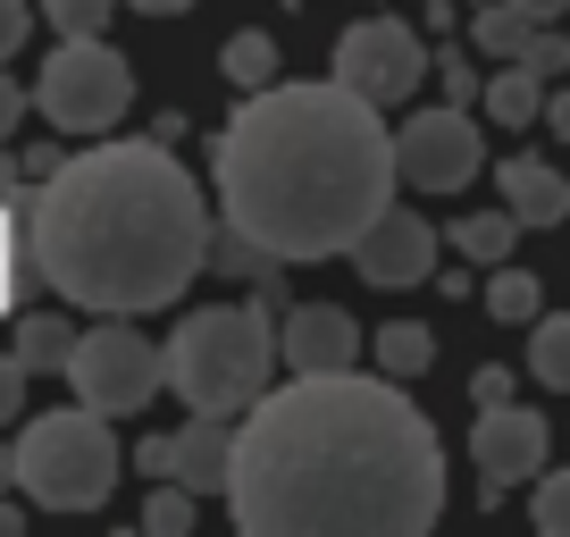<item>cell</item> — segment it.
I'll return each instance as SVG.
<instances>
[{
	"mask_svg": "<svg viewBox=\"0 0 570 537\" xmlns=\"http://www.w3.org/2000/svg\"><path fill=\"white\" fill-rule=\"evenodd\" d=\"M546 126H553V135L570 144V85H562V92H546Z\"/></svg>",
	"mask_w": 570,
	"mask_h": 537,
	"instance_id": "obj_35",
	"label": "cell"
},
{
	"mask_svg": "<svg viewBox=\"0 0 570 537\" xmlns=\"http://www.w3.org/2000/svg\"><path fill=\"white\" fill-rule=\"evenodd\" d=\"M344 261L361 268V277H370V286H428V277H436V227H428L420 211H377L370 218V235H361L353 252H344Z\"/></svg>",
	"mask_w": 570,
	"mask_h": 537,
	"instance_id": "obj_11",
	"label": "cell"
},
{
	"mask_svg": "<svg viewBox=\"0 0 570 537\" xmlns=\"http://www.w3.org/2000/svg\"><path fill=\"white\" fill-rule=\"evenodd\" d=\"M520 9H529V18H546V26H553V18H562V9H570V0H520Z\"/></svg>",
	"mask_w": 570,
	"mask_h": 537,
	"instance_id": "obj_38",
	"label": "cell"
},
{
	"mask_svg": "<svg viewBox=\"0 0 570 537\" xmlns=\"http://www.w3.org/2000/svg\"><path fill=\"white\" fill-rule=\"evenodd\" d=\"M135 101V68L109 51L101 35H59V51L35 76V109L59 135H109Z\"/></svg>",
	"mask_w": 570,
	"mask_h": 537,
	"instance_id": "obj_6",
	"label": "cell"
},
{
	"mask_svg": "<svg viewBox=\"0 0 570 537\" xmlns=\"http://www.w3.org/2000/svg\"><path fill=\"white\" fill-rule=\"evenodd\" d=\"M168 479H185L194 496H227V479H235V420L194 412L185 429H168Z\"/></svg>",
	"mask_w": 570,
	"mask_h": 537,
	"instance_id": "obj_13",
	"label": "cell"
},
{
	"mask_svg": "<svg viewBox=\"0 0 570 537\" xmlns=\"http://www.w3.org/2000/svg\"><path fill=\"white\" fill-rule=\"evenodd\" d=\"M26 529V512H18V504H0V537H18Z\"/></svg>",
	"mask_w": 570,
	"mask_h": 537,
	"instance_id": "obj_40",
	"label": "cell"
},
{
	"mask_svg": "<svg viewBox=\"0 0 570 537\" xmlns=\"http://www.w3.org/2000/svg\"><path fill=\"white\" fill-rule=\"evenodd\" d=\"M428 76H436V51H428V35L411 18H394V9H377V18H361V26L336 35V85H353L361 101H377V109L411 101Z\"/></svg>",
	"mask_w": 570,
	"mask_h": 537,
	"instance_id": "obj_8",
	"label": "cell"
},
{
	"mask_svg": "<svg viewBox=\"0 0 570 537\" xmlns=\"http://www.w3.org/2000/svg\"><path fill=\"white\" fill-rule=\"evenodd\" d=\"M9 353H18L26 361V370H59V378H68V353H76V328L68 320H59V311H26V320H18V344H9Z\"/></svg>",
	"mask_w": 570,
	"mask_h": 537,
	"instance_id": "obj_17",
	"label": "cell"
},
{
	"mask_svg": "<svg viewBox=\"0 0 570 537\" xmlns=\"http://www.w3.org/2000/svg\"><path fill=\"white\" fill-rule=\"evenodd\" d=\"M394 168H403V185H420V194H462L487 168V144H479V126H470V109L462 101L411 109V118L394 126Z\"/></svg>",
	"mask_w": 570,
	"mask_h": 537,
	"instance_id": "obj_9",
	"label": "cell"
},
{
	"mask_svg": "<svg viewBox=\"0 0 570 537\" xmlns=\"http://www.w3.org/2000/svg\"><path fill=\"white\" fill-rule=\"evenodd\" d=\"M495 194H503V211H512L520 227H562L570 218V177L553 160H537V152H512V160L495 168Z\"/></svg>",
	"mask_w": 570,
	"mask_h": 537,
	"instance_id": "obj_14",
	"label": "cell"
},
{
	"mask_svg": "<svg viewBox=\"0 0 570 537\" xmlns=\"http://www.w3.org/2000/svg\"><path fill=\"white\" fill-rule=\"evenodd\" d=\"M135 470H142V479H168V437H142V446H135Z\"/></svg>",
	"mask_w": 570,
	"mask_h": 537,
	"instance_id": "obj_31",
	"label": "cell"
},
{
	"mask_svg": "<svg viewBox=\"0 0 570 537\" xmlns=\"http://www.w3.org/2000/svg\"><path fill=\"white\" fill-rule=\"evenodd\" d=\"M436 85H445V101H462V109H479V101H487V76L470 68L462 42H453V51H436Z\"/></svg>",
	"mask_w": 570,
	"mask_h": 537,
	"instance_id": "obj_25",
	"label": "cell"
},
{
	"mask_svg": "<svg viewBox=\"0 0 570 537\" xmlns=\"http://www.w3.org/2000/svg\"><path fill=\"white\" fill-rule=\"evenodd\" d=\"M470 394H479V403H512V370H479Z\"/></svg>",
	"mask_w": 570,
	"mask_h": 537,
	"instance_id": "obj_32",
	"label": "cell"
},
{
	"mask_svg": "<svg viewBox=\"0 0 570 537\" xmlns=\"http://www.w3.org/2000/svg\"><path fill=\"white\" fill-rule=\"evenodd\" d=\"M479 109L495 126H537V118H546V76H537L529 59H503V68L487 76V101Z\"/></svg>",
	"mask_w": 570,
	"mask_h": 537,
	"instance_id": "obj_15",
	"label": "cell"
},
{
	"mask_svg": "<svg viewBox=\"0 0 570 537\" xmlns=\"http://www.w3.org/2000/svg\"><path fill=\"white\" fill-rule=\"evenodd\" d=\"M126 9H142V18H185V9H202V0H126Z\"/></svg>",
	"mask_w": 570,
	"mask_h": 537,
	"instance_id": "obj_36",
	"label": "cell"
},
{
	"mask_svg": "<svg viewBox=\"0 0 570 537\" xmlns=\"http://www.w3.org/2000/svg\"><path fill=\"white\" fill-rule=\"evenodd\" d=\"M462 26V0H428V35H453Z\"/></svg>",
	"mask_w": 570,
	"mask_h": 537,
	"instance_id": "obj_34",
	"label": "cell"
},
{
	"mask_svg": "<svg viewBox=\"0 0 570 537\" xmlns=\"http://www.w3.org/2000/svg\"><path fill=\"white\" fill-rule=\"evenodd\" d=\"M520 59H529V68H537V76H546V85H553V76L570 68V35H553V26H537V35H529V51H520Z\"/></svg>",
	"mask_w": 570,
	"mask_h": 537,
	"instance_id": "obj_28",
	"label": "cell"
},
{
	"mask_svg": "<svg viewBox=\"0 0 570 537\" xmlns=\"http://www.w3.org/2000/svg\"><path fill=\"white\" fill-rule=\"evenodd\" d=\"M194 487H185V479H151V504H142V529H151V537H185V529H194Z\"/></svg>",
	"mask_w": 570,
	"mask_h": 537,
	"instance_id": "obj_23",
	"label": "cell"
},
{
	"mask_svg": "<svg viewBox=\"0 0 570 537\" xmlns=\"http://www.w3.org/2000/svg\"><path fill=\"white\" fill-rule=\"evenodd\" d=\"M512 235H520L512 211H470V218H453V227H445V244L462 252V261L495 268V261H512Z\"/></svg>",
	"mask_w": 570,
	"mask_h": 537,
	"instance_id": "obj_18",
	"label": "cell"
},
{
	"mask_svg": "<svg viewBox=\"0 0 570 537\" xmlns=\"http://www.w3.org/2000/svg\"><path fill=\"white\" fill-rule=\"evenodd\" d=\"M109 9H118V0H42V18H51L59 35H109Z\"/></svg>",
	"mask_w": 570,
	"mask_h": 537,
	"instance_id": "obj_26",
	"label": "cell"
},
{
	"mask_svg": "<svg viewBox=\"0 0 570 537\" xmlns=\"http://www.w3.org/2000/svg\"><path fill=\"white\" fill-rule=\"evenodd\" d=\"M546 453H553L546 412H529V403H479V429H470V462H479L487 496H503V487H520L529 470H546Z\"/></svg>",
	"mask_w": 570,
	"mask_h": 537,
	"instance_id": "obj_10",
	"label": "cell"
},
{
	"mask_svg": "<svg viewBox=\"0 0 570 537\" xmlns=\"http://www.w3.org/2000/svg\"><path fill=\"white\" fill-rule=\"evenodd\" d=\"M26 378H35V370H26L18 353H0V429H18V420H26Z\"/></svg>",
	"mask_w": 570,
	"mask_h": 537,
	"instance_id": "obj_27",
	"label": "cell"
},
{
	"mask_svg": "<svg viewBox=\"0 0 570 537\" xmlns=\"http://www.w3.org/2000/svg\"><path fill=\"white\" fill-rule=\"evenodd\" d=\"M0 487H18V446H0Z\"/></svg>",
	"mask_w": 570,
	"mask_h": 537,
	"instance_id": "obj_39",
	"label": "cell"
},
{
	"mask_svg": "<svg viewBox=\"0 0 570 537\" xmlns=\"http://www.w3.org/2000/svg\"><path fill=\"white\" fill-rule=\"evenodd\" d=\"M18 487L42 512H92L118 487V437H109V412L92 403H68V412H35L18 437Z\"/></svg>",
	"mask_w": 570,
	"mask_h": 537,
	"instance_id": "obj_5",
	"label": "cell"
},
{
	"mask_svg": "<svg viewBox=\"0 0 570 537\" xmlns=\"http://www.w3.org/2000/svg\"><path fill=\"white\" fill-rule=\"evenodd\" d=\"M18 185H26V168H18V152H9V144H0V202H9V194H18Z\"/></svg>",
	"mask_w": 570,
	"mask_h": 537,
	"instance_id": "obj_37",
	"label": "cell"
},
{
	"mask_svg": "<svg viewBox=\"0 0 570 537\" xmlns=\"http://www.w3.org/2000/svg\"><path fill=\"white\" fill-rule=\"evenodd\" d=\"M487 311H495L503 328L546 320V286H537V268H503V261H495V277H487Z\"/></svg>",
	"mask_w": 570,
	"mask_h": 537,
	"instance_id": "obj_21",
	"label": "cell"
},
{
	"mask_svg": "<svg viewBox=\"0 0 570 537\" xmlns=\"http://www.w3.org/2000/svg\"><path fill=\"white\" fill-rule=\"evenodd\" d=\"M18 126H26V85H18L9 68H0V144H9Z\"/></svg>",
	"mask_w": 570,
	"mask_h": 537,
	"instance_id": "obj_30",
	"label": "cell"
},
{
	"mask_svg": "<svg viewBox=\"0 0 570 537\" xmlns=\"http://www.w3.org/2000/svg\"><path fill=\"white\" fill-rule=\"evenodd\" d=\"M529 520L546 537H570V470H546V479L529 487Z\"/></svg>",
	"mask_w": 570,
	"mask_h": 537,
	"instance_id": "obj_24",
	"label": "cell"
},
{
	"mask_svg": "<svg viewBox=\"0 0 570 537\" xmlns=\"http://www.w3.org/2000/svg\"><path fill=\"white\" fill-rule=\"evenodd\" d=\"M277 344H285V370H353L370 336H361V320L336 311V303H285Z\"/></svg>",
	"mask_w": 570,
	"mask_h": 537,
	"instance_id": "obj_12",
	"label": "cell"
},
{
	"mask_svg": "<svg viewBox=\"0 0 570 537\" xmlns=\"http://www.w3.org/2000/svg\"><path fill=\"white\" fill-rule=\"evenodd\" d=\"M370 344H377V370H386V378H403V387L428 370V361H436V328H420V320H394V328H377Z\"/></svg>",
	"mask_w": 570,
	"mask_h": 537,
	"instance_id": "obj_19",
	"label": "cell"
},
{
	"mask_svg": "<svg viewBox=\"0 0 570 537\" xmlns=\"http://www.w3.org/2000/svg\"><path fill=\"white\" fill-rule=\"evenodd\" d=\"M394 135L353 85H261L210 144L218 218L277 261H327L394 202Z\"/></svg>",
	"mask_w": 570,
	"mask_h": 537,
	"instance_id": "obj_2",
	"label": "cell"
},
{
	"mask_svg": "<svg viewBox=\"0 0 570 537\" xmlns=\"http://www.w3.org/2000/svg\"><path fill=\"white\" fill-rule=\"evenodd\" d=\"M529 370H537V387L570 394V311H546V320H529Z\"/></svg>",
	"mask_w": 570,
	"mask_h": 537,
	"instance_id": "obj_20",
	"label": "cell"
},
{
	"mask_svg": "<svg viewBox=\"0 0 570 537\" xmlns=\"http://www.w3.org/2000/svg\"><path fill=\"white\" fill-rule=\"evenodd\" d=\"M277 42L268 35H227V51H218V76H227L235 92H261V85H277Z\"/></svg>",
	"mask_w": 570,
	"mask_h": 537,
	"instance_id": "obj_22",
	"label": "cell"
},
{
	"mask_svg": "<svg viewBox=\"0 0 570 537\" xmlns=\"http://www.w3.org/2000/svg\"><path fill=\"white\" fill-rule=\"evenodd\" d=\"M26 26H35V0H0V59L26 42Z\"/></svg>",
	"mask_w": 570,
	"mask_h": 537,
	"instance_id": "obj_29",
	"label": "cell"
},
{
	"mask_svg": "<svg viewBox=\"0 0 570 537\" xmlns=\"http://www.w3.org/2000/svg\"><path fill=\"white\" fill-rule=\"evenodd\" d=\"M227 512L244 537H420L445 512V446L403 378L294 370L235 420Z\"/></svg>",
	"mask_w": 570,
	"mask_h": 537,
	"instance_id": "obj_1",
	"label": "cell"
},
{
	"mask_svg": "<svg viewBox=\"0 0 570 537\" xmlns=\"http://www.w3.org/2000/svg\"><path fill=\"white\" fill-rule=\"evenodd\" d=\"M537 26H546V18H529L520 0H479V18H470V42H479L487 59H520Z\"/></svg>",
	"mask_w": 570,
	"mask_h": 537,
	"instance_id": "obj_16",
	"label": "cell"
},
{
	"mask_svg": "<svg viewBox=\"0 0 570 537\" xmlns=\"http://www.w3.org/2000/svg\"><path fill=\"white\" fill-rule=\"evenodd\" d=\"M277 311L268 303H210V311H185L177 336H168V394L185 412H210V420H244L268 387H277Z\"/></svg>",
	"mask_w": 570,
	"mask_h": 537,
	"instance_id": "obj_4",
	"label": "cell"
},
{
	"mask_svg": "<svg viewBox=\"0 0 570 537\" xmlns=\"http://www.w3.org/2000/svg\"><path fill=\"white\" fill-rule=\"evenodd\" d=\"M42 286L76 311H168L210 268V202L177 144H92L26 185Z\"/></svg>",
	"mask_w": 570,
	"mask_h": 537,
	"instance_id": "obj_3",
	"label": "cell"
},
{
	"mask_svg": "<svg viewBox=\"0 0 570 537\" xmlns=\"http://www.w3.org/2000/svg\"><path fill=\"white\" fill-rule=\"evenodd\" d=\"M18 168H26V185H42V177L59 168V152H51V144H26V152H18Z\"/></svg>",
	"mask_w": 570,
	"mask_h": 537,
	"instance_id": "obj_33",
	"label": "cell"
},
{
	"mask_svg": "<svg viewBox=\"0 0 570 537\" xmlns=\"http://www.w3.org/2000/svg\"><path fill=\"white\" fill-rule=\"evenodd\" d=\"M68 387H76V403H92V412L135 420L142 403L168 387V344L135 336V328H126V311H101V328H76Z\"/></svg>",
	"mask_w": 570,
	"mask_h": 537,
	"instance_id": "obj_7",
	"label": "cell"
}]
</instances>
